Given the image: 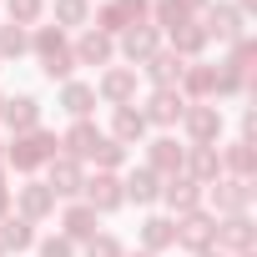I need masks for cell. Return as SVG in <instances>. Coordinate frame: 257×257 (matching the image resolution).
<instances>
[{"label": "cell", "mask_w": 257, "mask_h": 257, "mask_svg": "<svg viewBox=\"0 0 257 257\" xmlns=\"http://www.w3.org/2000/svg\"><path fill=\"white\" fill-rule=\"evenodd\" d=\"M31 51L41 56V76H46V81H71V71H76V56H71V41H66V31H56V26H41V31L31 36Z\"/></svg>", "instance_id": "cell-1"}, {"label": "cell", "mask_w": 257, "mask_h": 257, "mask_svg": "<svg viewBox=\"0 0 257 257\" xmlns=\"http://www.w3.org/2000/svg\"><path fill=\"white\" fill-rule=\"evenodd\" d=\"M56 137L46 132V126H36V132H21L16 142H11V152H6V162L16 167V172H36V167H46L51 157H56Z\"/></svg>", "instance_id": "cell-2"}, {"label": "cell", "mask_w": 257, "mask_h": 257, "mask_svg": "<svg viewBox=\"0 0 257 257\" xmlns=\"http://www.w3.org/2000/svg\"><path fill=\"white\" fill-rule=\"evenodd\" d=\"M147 11H152V0H106V6L96 11V31L101 36H121V31L142 26Z\"/></svg>", "instance_id": "cell-3"}, {"label": "cell", "mask_w": 257, "mask_h": 257, "mask_svg": "<svg viewBox=\"0 0 257 257\" xmlns=\"http://www.w3.org/2000/svg\"><path fill=\"white\" fill-rule=\"evenodd\" d=\"M81 192H86V207H91L96 217H106V212L126 207V192H121V177H116V172H96Z\"/></svg>", "instance_id": "cell-4"}, {"label": "cell", "mask_w": 257, "mask_h": 257, "mask_svg": "<svg viewBox=\"0 0 257 257\" xmlns=\"http://www.w3.org/2000/svg\"><path fill=\"white\" fill-rule=\"evenodd\" d=\"M182 126H187L192 147H212V142H217V132H222V111H217L212 101H197V106H187V111H182Z\"/></svg>", "instance_id": "cell-5"}, {"label": "cell", "mask_w": 257, "mask_h": 257, "mask_svg": "<svg viewBox=\"0 0 257 257\" xmlns=\"http://www.w3.org/2000/svg\"><path fill=\"white\" fill-rule=\"evenodd\" d=\"M177 242H182L187 252H207V247L217 242V217H207L202 207L187 212V217H177Z\"/></svg>", "instance_id": "cell-6"}, {"label": "cell", "mask_w": 257, "mask_h": 257, "mask_svg": "<svg viewBox=\"0 0 257 257\" xmlns=\"http://www.w3.org/2000/svg\"><path fill=\"white\" fill-rule=\"evenodd\" d=\"M96 96L106 106H132V96H137V66H111L96 81Z\"/></svg>", "instance_id": "cell-7"}, {"label": "cell", "mask_w": 257, "mask_h": 257, "mask_svg": "<svg viewBox=\"0 0 257 257\" xmlns=\"http://www.w3.org/2000/svg\"><path fill=\"white\" fill-rule=\"evenodd\" d=\"M182 111H187V96L177 86H167V91H152V101L142 106V121L147 126H172V121H182Z\"/></svg>", "instance_id": "cell-8"}, {"label": "cell", "mask_w": 257, "mask_h": 257, "mask_svg": "<svg viewBox=\"0 0 257 257\" xmlns=\"http://www.w3.org/2000/svg\"><path fill=\"white\" fill-rule=\"evenodd\" d=\"M182 162H187V147H177L172 137H157L147 147V172H157L162 182L167 177H182Z\"/></svg>", "instance_id": "cell-9"}, {"label": "cell", "mask_w": 257, "mask_h": 257, "mask_svg": "<svg viewBox=\"0 0 257 257\" xmlns=\"http://www.w3.org/2000/svg\"><path fill=\"white\" fill-rule=\"evenodd\" d=\"M182 177L197 182V187H212L222 177V157L212 147H187V162H182Z\"/></svg>", "instance_id": "cell-10"}, {"label": "cell", "mask_w": 257, "mask_h": 257, "mask_svg": "<svg viewBox=\"0 0 257 257\" xmlns=\"http://www.w3.org/2000/svg\"><path fill=\"white\" fill-rule=\"evenodd\" d=\"M142 66H147V81H152L157 91L177 86V81H182V71H187V61H182L177 51H152V56H147Z\"/></svg>", "instance_id": "cell-11"}, {"label": "cell", "mask_w": 257, "mask_h": 257, "mask_svg": "<svg viewBox=\"0 0 257 257\" xmlns=\"http://www.w3.org/2000/svg\"><path fill=\"white\" fill-rule=\"evenodd\" d=\"M157 202H167L177 217H187V212H197V207H202V187H197V182H187V177H167Z\"/></svg>", "instance_id": "cell-12"}, {"label": "cell", "mask_w": 257, "mask_h": 257, "mask_svg": "<svg viewBox=\"0 0 257 257\" xmlns=\"http://www.w3.org/2000/svg\"><path fill=\"white\" fill-rule=\"evenodd\" d=\"M212 202H217V212L237 217V212H247V202H252V182H247V177H227V182H212Z\"/></svg>", "instance_id": "cell-13"}, {"label": "cell", "mask_w": 257, "mask_h": 257, "mask_svg": "<svg viewBox=\"0 0 257 257\" xmlns=\"http://www.w3.org/2000/svg\"><path fill=\"white\" fill-rule=\"evenodd\" d=\"M16 202H21V217H26V222H41V217L56 212V192H51L46 182H26V187H16Z\"/></svg>", "instance_id": "cell-14"}, {"label": "cell", "mask_w": 257, "mask_h": 257, "mask_svg": "<svg viewBox=\"0 0 257 257\" xmlns=\"http://www.w3.org/2000/svg\"><path fill=\"white\" fill-rule=\"evenodd\" d=\"M217 252H252V222H247V212H237V217H227V222H217V242H212Z\"/></svg>", "instance_id": "cell-15"}, {"label": "cell", "mask_w": 257, "mask_h": 257, "mask_svg": "<svg viewBox=\"0 0 257 257\" xmlns=\"http://www.w3.org/2000/svg\"><path fill=\"white\" fill-rule=\"evenodd\" d=\"M0 121H6L16 137L21 132H36V126H41V101L36 96H11L6 106H0Z\"/></svg>", "instance_id": "cell-16"}, {"label": "cell", "mask_w": 257, "mask_h": 257, "mask_svg": "<svg viewBox=\"0 0 257 257\" xmlns=\"http://www.w3.org/2000/svg\"><path fill=\"white\" fill-rule=\"evenodd\" d=\"M71 56H76V66H111L116 41H111V36H101V31H86V36L71 46Z\"/></svg>", "instance_id": "cell-17"}, {"label": "cell", "mask_w": 257, "mask_h": 257, "mask_svg": "<svg viewBox=\"0 0 257 257\" xmlns=\"http://www.w3.org/2000/svg\"><path fill=\"white\" fill-rule=\"evenodd\" d=\"M46 167H51V182H46V187H51L56 197H76V192L86 187V177H81V162H76V157H51Z\"/></svg>", "instance_id": "cell-18"}, {"label": "cell", "mask_w": 257, "mask_h": 257, "mask_svg": "<svg viewBox=\"0 0 257 257\" xmlns=\"http://www.w3.org/2000/svg\"><path fill=\"white\" fill-rule=\"evenodd\" d=\"M207 41H242V11L237 6H207Z\"/></svg>", "instance_id": "cell-19"}, {"label": "cell", "mask_w": 257, "mask_h": 257, "mask_svg": "<svg viewBox=\"0 0 257 257\" xmlns=\"http://www.w3.org/2000/svg\"><path fill=\"white\" fill-rule=\"evenodd\" d=\"M147 137V121H142V111L137 106H116L111 111V142H121V147H137Z\"/></svg>", "instance_id": "cell-20"}, {"label": "cell", "mask_w": 257, "mask_h": 257, "mask_svg": "<svg viewBox=\"0 0 257 257\" xmlns=\"http://www.w3.org/2000/svg\"><path fill=\"white\" fill-rule=\"evenodd\" d=\"M101 137H106L101 126H91V121H71V132L61 137V147H66V157L81 162V157H91V152L101 147Z\"/></svg>", "instance_id": "cell-21"}, {"label": "cell", "mask_w": 257, "mask_h": 257, "mask_svg": "<svg viewBox=\"0 0 257 257\" xmlns=\"http://www.w3.org/2000/svg\"><path fill=\"white\" fill-rule=\"evenodd\" d=\"M121 192H126V202H137V207H152V202L162 197V177H157V172H147V167H137L132 177L121 182Z\"/></svg>", "instance_id": "cell-22"}, {"label": "cell", "mask_w": 257, "mask_h": 257, "mask_svg": "<svg viewBox=\"0 0 257 257\" xmlns=\"http://www.w3.org/2000/svg\"><path fill=\"white\" fill-rule=\"evenodd\" d=\"M61 227H66L61 237H71V242H91V237H96V212H91L86 202H71V207L61 212Z\"/></svg>", "instance_id": "cell-23"}, {"label": "cell", "mask_w": 257, "mask_h": 257, "mask_svg": "<svg viewBox=\"0 0 257 257\" xmlns=\"http://www.w3.org/2000/svg\"><path fill=\"white\" fill-rule=\"evenodd\" d=\"M142 247H147V252L177 247V217H147V222H142Z\"/></svg>", "instance_id": "cell-24"}, {"label": "cell", "mask_w": 257, "mask_h": 257, "mask_svg": "<svg viewBox=\"0 0 257 257\" xmlns=\"http://www.w3.org/2000/svg\"><path fill=\"white\" fill-rule=\"evenodd\" d=\"M36 247V227L26 217H0V252H26Z\"/></svg>", "instance_id": "cell-25"}, {"label": "cell", "mask_w": 257, "mask_h": 257, "mask_svg": "<svg viewBox=\"0 0 257 257\" xmlns=\"http://www.w3.org/2000/svg\"><path fill=\"white\" fill-rule=\"evenodd\" d=\"M152 51H162L152 26H132V31H121V56H126V61H137V66H142Z\"/></svg>", "instance_id": "cell-26"}, {"label": "cell", "mask_w": 257, "mask_h": 257, "mask_svg": "<svg viewBox=\"0 0 257 257\" xmlns=\"http://www.w3.org/2000/svg\"><path fill=\"white\" fill-rule=\"evenodd\" d=\"M61 106H66L76 121H86L91 106H96V86H86V81H66V86H61Z\"/></svg>", "instance_id": "cell-27"}, {"label": "cell", "mask_w": 257, "mask_h": 257, "mask_svg": "<svg viewBox=\"0 0 257 257\" xmlns=\"http://www.w3.org/2000/svg\"><path fill=\"white\" fill-rule=\"evenodd\" d=\"M182 86H187V96H197V101H207V96H217V66H187L182 71Z\"/></svg>", "instance_id": "cell-28"}, {"label": "cell", "mask_w": 257, "mask_h": 257, "mask_svg": "<svg viewBox=\"0 0 257 257\" xmlns=\"http://www.w3.org/2000/svg\"><path fill=\"white\" fill-rule=\"evenodd\" d=\"M202 46H207V31H202V26H192V21H187V26H177V31H172V51H177V56H197Z\"/></svg>", "instance_id": "cell-29"}, {"label": "cell", "mask_w": 257, "mask_h": 257, "mask_svg": "<svg viewBox=\"0 0 257 257\" xmlns=\"http://www.w3.org/2000/svg\"><path fill=\"white\" fill-rule=\"evenodd\" d=\"M86 21H91V6H86V0H56V31L86 26Z\"/></svg>", "instance_id": "cell-30"}, {"label": "cell", "mask_w": 257, "mask_h": 257, "mask_svg": "<svg viewBox=\"0 0 257 257\" xmlns=\"http://www.w3.org/2000/svg\"><path fill=\"white\" fill-rule=\"evenodd\" d=\"M91 162H96L101 172H116V167H126V147H121V142H111V137H101V147L91 152Z\"/></svg>", "instance_id": "cell-31"}, {"label": "cell", "mask_w": 257, "mask_h": 257, "mask_svg": "<svg viewBox=\"0 0 257 257\" xmlns=\"http://www.w3.org/2000/svg\"><path fill=\"white\" fill-rule=\"evenodd\" d=\"M222 162L232 167V177H247V182H252V142H232V147L222 152Z\"/></svg>", "instance_id": "cell-32"}, {"label": "cell", "mask_w": 257, "mask_h": 257, "mask_svg": "<svg viewBox=\"0 0 257 257\" xmlns=\"http://www.w3.org/2000/svg\"><path fill=\"white\" fill-rule=\"evenodd\" d=\"M6 11H11V26H36L46 16V0H6Z\"/></svg>", "instance_id": "cell-33"}, {"label": "cell", "mask_w": 257, "mask_h": 257, "mask_svg": "<svg viewBox=\"0 0 257 257\" xmlns=\"http://www.w3.org/2000/svg\"><path fill=\"white\" fill-rule=\"evenodd\" d=\"M26 51H31L26 26H0V56H26Z\"/></svg>", "instance_id": "cell-34"}, {"label": "cell", "mask_w": 257, "mask_h": 257, "mask_svg": "<svg viewBox=\"0 0 257 257\" xmlns=\"http://www.w3.org/2000/svg\"><path fill=\"white\" fill-rule=\"evenodd\" d=\"M152 16H157V26H167V31H177V26L192 21V11H182L177 0H152Z\"/></svg>", "instance_id": "cell-35"}, {"label": "cell", "mask_w": 257, "mask_h": 257, "mask_svg": "<svg viewBox=\"0 0 257 257\" xmlns=\"http://www.w3.org/2000/svg\"><path fill=\"white\" fill-rule=\"evenodd\" d=\"M86 257H126V247H121L116 237H106V232H96V237L86 242Z\"/></svg>", "instance_id": "cell-36"}, {"label": "cell", "mask_w": 257, "mask_h": 257, "mask_svg": "<svg viewBox=\"0 0 257 257\" xmlns=\"http://www.w3.org/2000/svg\"><path fill=\"white\" fill-rule=\"evenodd\" d=\"M36 247H41V257H76V242L71 237H41Z\"/></svg>", "instance_id": "cell-37"}, {"label": "cell", "mask_w": 257, "mask_h": 257, "mask_svg": "<svg viewBox=\"0 0 257 257\" xmlns=\"http://www.w3.org/2000/svg\"><path fill=\"white\" fill-rule=\"evenodd\" d=\"M6 207H11V187H6V177H0V217H6Z\"/></svg>", "instance_id": "cell-38"}, {"label": "cell", "mask_w": 257, "mask_h": 257, "mask_svg": "<svg viewBox=\"0 0 257 257\" xmlns=\"http://www.w3.org/2000/svg\"><path fill=\"white\" fill-rule=\"evenodd\" d=\"M177 6H182V11H197V6H207V0H177Z\"/></svg>", "instance_id": "cell-39"}, {"label": "cell", "mask_w": 257, "mask_h": 257, "mask_svg": "<svg viewBox=\"0 0 257 257\" xmlns=\"http://www.w3.org/2000/svg\"><path fill=\"white\" fill-rule=\"evenodd\" d=\"M197 257H227V252H217V247H207V252H197Z\"/></svg>", "instance_id": "cell-40"}, {"label": "cell", "mask_w": 257, "mask_h": 257, "mask_svg": "<svg viewBox=\"0 0 257 257\" xmlns=\"http://www.w3.org/2000/svg\"><path fill=\"white\" fill-rule=\"evenodd\" d=\"M132 257H157V252H132Z\"/></svg>", "instance_id": "cell-41"}, {"label": "cell", "mask_w": 257, "mask_h": 257, "mask_svg": "<svg viewBox=\"0 0 257 257\" xmlns=\"http://www.w3.org/2000/svg\"><path fill=\"white\" fill-rule=\"evenodd\" d=\"M0 162H6V147H0Z\"/></svg>", "instance_id": "cell-42"}, {"label": "cell", "mask_w": 257, "mask_h": 257, "mask_svg": "<svg viewBox=\"0 0 257 257\" xmlns=\"http://www.w3.org/2000/svg\"><path fill=\"white\" fill-rule=\"evenodd\" d=\"M0 106H6V96H0Z\"/></svg>", "instance_id": "cell-43"}, {"label": "cell", "mask_w": 257, "mask_h": 257, "mask_svg": "<svg viewBox=\"0 0 257 257\" xmlns=\"http://www.w3.org/2000/svg\"><path fill=\"white\" fill-rule=\"evenodd\" d=\"M242 257H252V252H242Z\"/></svg>", "instance_id": "cell-44"}, {"label": "cell", "mask_w": 257, "mask_h": 257, "mask_svg": "<svg viewBox=\"0 0 257 257\" xmlns=\"http://www.w3.org/2000/svg\"><path fill=\"white\" fill-rule=\"evenodd\" d=\"M0 257H6V252H0Z\"/></svg>", "instance_id": "cell-45"}]
</instances>
